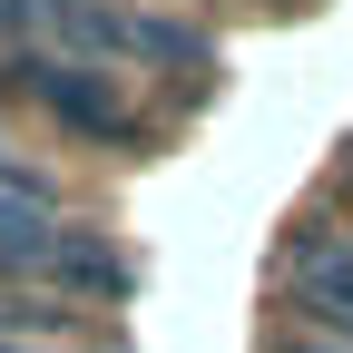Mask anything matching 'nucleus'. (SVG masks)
Here are the masks:
<instances>
[{"label":"nucleus","instance_id":"423d86ee","mask_svg":"<svg viewBox=\"0 0 353 353\" xmlns=\"http://www.w3.org/2000/svg\"><path fill=\"white\" fill-rule=\"evenodd\" d=\"M0 353H30V343H0Z\"/></svg>","mask_w":353,"mask_h":353},{"label":"nucleus","instance_id":"f03ea898","mask_svg":"<svg viewBox=\"0 0 353 353\" xmlns=\"http://www.w3.org/2000/svg\"><path fill=\"white\" fill-rule=\"evenodd\" d=\"M285 275L304 285V314H314L324 334H343V343H353V236L304 226V236L285 245Z\"/></svg>","mask_w":353,"mask_h":353},{"label":"nucleus","instance_id":"7ed1b4c3","mask_svg":"<svg viewBox=\"0 0 353 353\" xmlns=\"http://www.w3.org/2000/svg\"><path fill=\"white\" fill-rule=\"evenodd\" d=\"M206 30L167 20V10H128V69H167V79H206Z\"/></svg>","mask_w":353,"mask_h":353},{"label":"nucleus","instance_id":"39448f33","mask_svg":"<svg viewBox=\"0 0 353 353\" xmlns=\"http://www.w3.org/2000/svg\"><path fill=\"white\" fill-rule=\"evenodd\" d=\"M0 50H50V0H0Z\"/></svg>","mask_w":353,"mask_h":353},{"label":"nucleus","instance_id":"f257e3e1","mask_svg":"<svg viewBox=\"0 0 353 353\" xmlns=\"http://www.w3.org/2000/svg\"><path fill=\"white\" fill-rule=\"evenodd\" d=\"M20 88L69 128V138H88V148H138V138H148V118H138V99H128V79L99 69V59L30 50V59H20Z\"/></svg>","mask_w":353,"mask_h":353},{"label":"nucleus","instance_id":"20e7f679","mask_svg":"<svg viewBox=\"0 0 353 353\" xmlns=\"http://www.w3.org/2000/svg\"><path fill=\"white\" fill-rule=\"evenodd\" d=\"M50 275H59L69 294H128V265H118V245H108V236H88V226H59V245H50Z\"/></svg>","mask_w":353,"mask_h":353}]
</instances>
